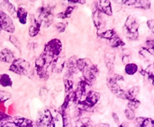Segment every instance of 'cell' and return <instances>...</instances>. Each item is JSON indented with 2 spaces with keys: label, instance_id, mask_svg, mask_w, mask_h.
I'll list each match as a JSON object with an SVG mask.
<instances>
[{
  "label": "cell",
  "instance_id": "19",
  "mask_svg": "<svg viewBox=\"0 0 154 127\" xmlns=\"http://www.w3.org/2000/svg\"><path fill=\"white\" fill-rule=\"evenodd\" d=\"M91 85L92 84H90L89 82H88L87 80H85L83 77L80 80L78 83V86H77V88L83 96H86L87 94H89L90 91H91Z\"/></svg>",
  "mask_w": 154,
  "mask_h": 127
},
{
  "label": "cell",
  "instance_id": "5",
  "mask_svg": "<svg viewBox=\"0 0 154 127\" xmlns=\"http://www.w3.org/2000/svg\"><path fill=\"white\" fill-rule=\"evenodd\" d=\"M63 49L62 42L58 39H53L48 42L44 48L43 52L53 58L60 56Z\"/></svg>",
  "mask_w": 154,
  "mask_h": 127
},
{
  "label": "cell",
  "instance_id": "43",
  "mask_svg": "<svg viewBox=\"0 0 154 127\" xmlns=\"http://www.w3.org/2000/svg\"><path fill=\"white\" fill-rule=\"evenodd\" d=\"M39 96L42 98V100L43 101L46 100V99L48 97V91L45 88H41L40 93H39Z\"/></svg>",
  "mask_w": 154,
  "mask_h": 127
},
{
  "label": "cell",
  "instance_id": "7",
  "mask_svg": "<svg viewBox=\"0 0 154 127\" xmlns=\"http://www.w3.org/2000/svg\"><path fill=\"white\" fill-rule=\"evenodd\" d=\"M38 13L39 15H38V20L40 22L41 25H43L45 28L50 26L54 19V16L52 12V9L42 6L38 9Z\"/></svg>",
  "mask_w": 154,
  "mask_h": 127
},
{
  "label": "cell",
  "instance_id": "29",
  "mask_svg": "<svg viewBox=\"0 0 154 127\" xmlns=\"http://www.w3.org/2000/svg\"><path fill=\"white\" fill-rule=\"evenodd\" d=\"M63 120V127H72V120L69 113L66 111L60 113Z\"/></svg>",
  "mask_w": 154,
  "mask_h": 127
},
{
  "label": "cell",
  "instance_id": "44",
  "mask_svg": "<svg viewBox=\"0 0 154 127\" xmlns=\"http://www.w3.org/2000/svg\"><path fill=\"white\" fill-rule=\"evenodd\" d=\"M147 26L149 28V29L150 30V31L152 33L154 32V20L153 19H149L146 22Z\"/></svg>",
  "mask_w": 154,
  "mask_h": 127
},
{
  "label": "cell",
  "instance_id": "40",
  "mask_svg": "<svg viewBox=\"0 0 154 127\" xmlns=\"http://www.w3.org/2000/svg\"><path fill=\"white\" fill-rule=\"evenodd\" d=\"M12 117L11 116L8 115L7 113H5V112L0 110V122H4V121H8V120H11Z\"/></svg>",
  "mask_w": 154,
  "mask_h": 127
},
{
  "label": "cell",
  "instance_id": "34",
  "mask_svg": "<svg viewBox=\"0 0 154 127\" xmlns=\"http://www.w3.org/2000/svg\"><path fill=\"white\" fill-rule=\"evenodd\" d=\"M129 102H128L127 104V107L130 108L132 110H136L139 106H140L141 103H140V101L138 100L137 98H135V99H130L129 100Z\"/></svg>",
  "mask_w": 154,
  "mask_h": 127
},
{
  "label": "cell",
  "instance_id": "4",
  "mask_svg": "<svg viewBox=\"0 0 154 127\" xmlns=\"http://www.w3.org/2000/svg\"><path fill=\"white\" fill-rule=\"evenodd\" d=\"M100 99V94L96 91H90L86 96L83 100H80L77 103L78 112H82L87 110L90 108L93 107L96 103H98Z\"/></svg>",
  "mask_w": 154,
  "mask_h": 127
},
{
  "label": "cell",
  "instance_id": "30",
  "mask_svg": "<svg viewBox=\"0 0 154 127\" xmlns=\"http://www.w3.org/2000/svg\"><path fill=\"white\" fill-rule=\"evenodd\" d=\"M140 87L139 86H134V87H131L130 90H128L126 91L127 93V97H128V100L130 99H135V98H137V97L138 96V94H140Z\"/></svg>",
  "mask_w": 154,
  "mask_h": 127
},
{
  "label": "cell",
  "instance_id": "17",
  "mask_svg": "<svg viewBox=\"0 0 154 127\" xmlns=\"http://www.w3.org/2000/svg\"><path fill=\"white\" fill-rule=\"evenodd\" d=\"M136 127H154L153 120L146 117H137L134 121Z\"/></svg>",
  "mask_w": 154,
  "mask_h": 127
},
{
  "label": "cell",
  "instance_id": "49",
  "mask_svg": "<svg viewBox=\"0 0 154 127\" xmlns=\"http://www.w3.org/2000/svg\"><path fill=\"white\" fill-rule=\"evenodd\" d=\"M1 31H2V28H1V27H0V33H1Z\"/></svg>",
  "mask_w": 154,
  "mask_h": 127
},
{
  "label": "cell",
  "instance_id": "12",
  "mask_svg": "<svg viewBox=\"0 0 154 127\" xmlns=\"http://www.w3.org/2000/svg\"><path fill=\"white\" fill-rule=\"evenodd\" d=\"M96 9L106 16H111L112 15V5L109 0H98L96 2Z\"/></svg>",
  "mask_w": 154,
  "mask_h": 127
},
{
  "label": "cell",
  "instance_id": "27",
  "mask_svg": "<svg viewBox=\"0 0 154 127\" xmlns=\"http://www.w3.org/2000/svg\"><path fill=\"white\" fill-rule=\"evenodd\" d=\"M109 42H110V46L112 48L123 47V46L125 45V42L116 35L113 38H112V39L109 40Z\"/></svg>",
  "mask_w": 154,
  "mask_h": 127
},
{
  "label": "cell",
  "instance_id": "8",
  "mask_svg": "<svg viewBox=\"0 0 154 127\" xmlns=\"http://www.w3.org/2000/svg\"><path fill=\"white\" fill-rule=\"evenodd\" d=\"M0 27L2 30L9 33H14L15 25L12 19L6 13L0 9Z\"/></svg>",
  "mask_w": 154,
  "mask_h": 127
},
{
  "label": "cell",
  "instance_id": "45",
  "mask_svg": "<svg viewBox=\"0 0 154 127\" xmlns=\"http://www.w3.org/2000/svg\"><path fill=\"white\" fill-rule=\"evenodd\" d=\"M66 1H68L69 2H70V3H73V4L79 3L81 4V5H84V4L86 3V0H66Z\"/></svg>",
  "mask_w": 154,
  "mask_h": 127
},
{
  "label": "cell",
  "instance_id": "47",
  "mask_svg": "<svg viewBox=\"0 0 154 127\" xmlns=\"http://www.w3.org/2000/svg\"><path fill=\"white\" fill-rule=\"evenodd\" d=\"M95 127H110V125L109 123H99L96 124Z\"/></svg>",
  "mask_w": 154,
  "mask_h": 127
},
{
  "label": "cell",
  "instance_id": "37",
  "mask_svg": "<svg viewBox=\"0 0 154 127\" xmlns=\"http://www.w3.org/2000/svg\"><path fill=\"white\" fill-rule=\"evenodd\" d=\"M9 41H10L11 43H12L16 48L19 49V51H21V43H20L19 39H18L16 36H14V35H10V36H9Z\"/></svg>",
  "mask_w": 154,
  "mask_h": 127
},
{
  "label": "cell",
  "instance_id": "28",
  "mask_svg": "<svg viewBox=\"0 0 154 127\" xmlns=\"http://www.w3.org/2000/svg\"><path fill=\"white\" fill-rule=\"evenodd\" d=\"M75 10V8L73 6H69L66 9L65 11L60 12L56 16V17L58 19H68L71 16L72 13L73 12V11Z\"/></svg>",
  "mask_w": 154,
  "mask_h": 127
},
{
  "label": "cell",
  "instance_id": "15",
  "mask_svg": "<svg viewBox=\"0 0 154 127\" xmlns=\"http://www.w3.org/2000/svg\"><path fill=\"white\" fill-rule=\"evenodd\" d=\"M104 61L106 68L109 71H112L114 69V62H115V54L110 49H107L105 52Z\"/></svg>",
  "mask_w": 154,
  "mask_h": 127
},
{
  "label": "cell",
  "instance_id": "6",
  "mask_svg": "<svg viewBox=\"0 0 154 127\" xmlns=\"http://www.w3.org/2000/svg\"><path fill=\"white\" fill-rule=\"evenodd\" d=\"M107 86H108L109 91L112 94H115L117 97L127 100V93L120 88L119 85L118 84V81L114 77V75H111L110 77L107 78Z\"/></svg>",
  "mask_w": 154,
  "mask_h": 127
},
{
  "label": "cell",
  "instance_id": "32",
  "mask_svg": "<svg viewBox=\"0 0 154 127\" xmlns=\"http://www.w3.org/2000/svg\"><path fill=\"white\" fill-rule=\"evenodd\" d=\"M116 35V31L114 29H109L106 31L99 34V37L101 39H107V40H110L112 38H113Z\"/></svg>",
  "mask_w": 154,
  "mask_h": 127
},
{
  "label": "cell",
  "instance_id": "2",
  "mask_svg": "<svg viewBox=\"0 0 154 127\" xmlns=\"http://www.w3.org/2000/svg\"><path fill=\"white\" fill-rule=\"evenodd\" d=\"M123 30L128 40H137L139 37V22L137 19L133 16H128Z\"/></svg>",
  "mask_w": 154,
  "mask_h": 127
},
{
  "label": "cell",
  "instance_id": "10",
  "mask_svg": "<svg viewBox=\"0 0 154 127\" xmlns=\"http://www.w3.org/2000/svg\"><path fill=\"white\" fill-rule=\"evenodd\" d=\"M12 122L18 127H43L38 121H32L24 117H14L12 118Z\"/></svg>",
  "mask_w": 154,
  "mask_h": 127
},
{
  "label": "cell",
  "instance_id": "33",
  "mask_svg": "<svg viewBox=\"0 0 154 127\" xmlns=\"http://www.w3.org/2000/svg\"><path fill=\"white\" fill-rule=\"evenodd\" d=\"M64 87H65L66 94H68L72 91L73 89V82L72 79L64 78Z\"/></svg>",
  "mask_w": 154,
  "mask_h": 127
},
{
  "label": "cell",
  "instance_id": "9",
  "mask_svg": "<svg viewBox=\"0 0 154 127\" xmlns=\"http://www.w3.org/2000/svg\"><path fill=\"white\" fill-rule=\"evenodd\" d=\"M99 72H100V71H99L98 66L92 63L91 65L86 67L82 71V77L85 80H87L88 82H89L90 84H93V82L96 80Z\"/></svg>",
  "mask_w": 154,
  "mask_h": 127
},
{
  "label": "cell",
  "instance_id": "41",
  "mask_svg": "<svg viewBox=\"0 0 154 127\" xmlns=\"http://www.w3.org/2000/svg\"><path fill=\"white\" fill-rule=\"evenodd\" d=\"M116 3L121 4V5H133L134 3L135 0H113Z\"/></svg>",
  "mask_w": 154,
  "mask_h": 127
},
{
  "label": "cell",
  "instance_id": "31",
  "mask_svg": "<svg viewBox=\"0 0 154 127\" xmlns=\"http://www.w3.org/2000/svg\"><path fill=\"white\" fill-rule=\"evenodd\" d=\"M2 5H5V7L7 9L8 12L12 15L13 17H16V13H17V10L16 9L15 6L9 2V0H4Z\"/></svg>",
  "mask_w": 154,
  "mask_h": 127
},
{
  "label": "cell",
  "instance_id": "20",
  "mask_svg": "<svg viewBox=\"0 0 154 127\" xmlns=\"http://www.w3.org/2000/svg\"><path fill=\"white\" fill-rule=\"evenodd\" d=\"M27 13L26 9L23 7H19L17 9V13H16V17L19 19V22L23 25H26L27 22Z\"/></svg>",
  "mask_w": 154,
  "mask_h": 127
},
{
  "label": "cell",
  "instance_id": "14",
  "mask_svg": "<svg viewBox=\"0 0 154 127\" xmlns=\"http://www.w3.org/2000/svg\"><path fill=\"white\" fill-rule=\"evenodd\" d=\"M52 71L56 74H60L63 71V68L66 65V60L65 58L58 56L53 59L52 62Z\"/></svg>",
  "mask_w": 154,
  "mask_h": 127
},
{
  "label": "cell",
  "instance_id": "35",
  "mask_svg": "<svg viewBox=\"0 0 154 127\" xmlns=\"http://www.w3.org/2000/svg\"><path fill=\"white\" fill-rule=\"evenodd\" d=\"M130 56H131V53L130 51L128 49H125L123 51V54H122V61L125 65L128 63H130Z\"/></svg>",
  "mask_w": 154,
  "mask_h": 127
},
{
  "label": "cell",
  "instance_id": "39",
  "mask_svg": "<svg viewBox=\"0 0 154 127\" xmlns=\"http://www.w3.org/2000/svg\"><path fill=\"white\" fill-rule=\"evenodd\" d=\"M145 48H146L148 50H149L151 52L153 53L154 51V41L153 39H147L145 43Z\"/></svg>",
  "mask_w": 154,
  "mask_h": 127
},
{
  "label": "cell",
  "instance_id": "38",
  "mask_svg": "<svg viewBox=\"0 0 154 127\" xmlns=\"http://www.w3.org/2000/svg\"><path fill=\"white\" fill-rule=\"evenodd\" d=\"M125 115H126V117L129 120H133L136 117L134 110H132L129 107H126V109L125 110Z\"/></svg>",
  "mask_w": 154,
  "mask_h": 127
},
{
  "label": "cell",
  "instance_id": "11",
  "mask_svg": "<svg viewBox=\"0 0 154 127\" xmlns=\"http://www.w3.org/2000/svg\"><path fill=\"white\" fill-rule=\"evenodd\" d=\"M38 122L40 123L42 126L47 127H55V121L53 115L49 110H44L43 113L38 117Z\"/></svg>",
  "mask_w": 154,
  "mask_h": 127
},
{
  "label": "cell",
  "instance_id": "22",
  "mask_svg": "<svg viewBox=\"0 0 154 127\" xmlns=\"http://www.w3.org/2000/svg\"><path fill=\"white\" fill-rule=\"evenodd\" d=\"M0 85L3 87H12V80L7 74H0Z\"/></svg>",
  "mask_w": 154,
  "mask_h": 127
},
{
  "label": "cell",
  "instance_id": "36",
  "mask_svg": "<svg viewBox=\"0 0 154 127\" xmlns=\"http://www.w3.org/2000/svg\"><path fill=\"white\" fill-rule=\"evenodd\" d=\"M139 54L142 56L143 58H150L151 56L153 55V53L151 52L150 51L148 50V49L145 47H143L142 48L140 49V51H139Z\"/></svg>",
  "mask_w": 154,
  "mask_h": 127
},
{
  "label": "cell",
  "instance_id": "21",
  "mask_svg": "<svg viewBox=\"0 0 154 127\" xmlns=\"http://www.w3.org/2000/svg\"><path fill=\"white\" fill-rule=\"evenodd\" d=\"M92 62L90 59L86 58H77L76 60V68L79 71L82 72L85 68L89 65H91Z\"/></svg>",
  "mask_w": 154,
  "mask_h": 127
},
{
  "label": "cell",
  "instance_id": "25",
  "mask_svg": "<svg viewBox=\"0 0 154 127\" xmlns=\"http://www.w3.org/2000/svg\"><path fill=\"white\" fill-rule=\"evenodd\" d=\"M11 98H12V94L10 93L4 91H0V110L4 112L5 108L2 107V106H4V103L9 100Z\"/></svg>",
  "mask_w": 154,
  "mask_h": 127
},
{
  "label": "cell",
  "instance_id": "16",
  "mask_svg": "<svg viewBox=\"0 0 154 127\" xmlns=\"http://www.w3.org/2000/svg\"><path fill=\"white\" fill-rule=\"evenodd\" d=\"M16 59L15 56L10 49L5 48L0 51V61L8 64H12L13 61Z\"/></svg>",
  "mask_w": 154,
  "mask_h": 127
},
{
  "label": "cell",
  "instance_id": "3",
  "mask_svg": "<svg viewBox=\"0 0 154 127\" xmlns=\"http://www.w3.org/2000/svg\"><path fill=\"white\" fill-rule=\"evenodd\" d=\"M9 71L23 76L29 77L32 74V66L27 61L23 58H16L9 67Z\"/></svg>",
  "mask_w": 154,
  "mask_h": 127
},
{
  "label": "cell",
  "instance_id": "1",
  "mask_svg": "<svg viewBox=\"0 0 154 127\" xmlns=\"http://www.w3.org/2000/svg\"><path fill=\"white\" fill-rule=\"evenodd\" d=\"M53 59L54 58L45 54L44 52H42L39 55V57L36 58V60L35 61V68L39 78L44 80L49 78L48 68L49 67V65H52Z\"/></svg>",
  "mask_w": 154,
  "mask_h": 127
},
{
  "label": "cell",
  "instance_id": "18",
  "mask_svg": "<svg viewBox=\"0 0 154 127\" xmlns=\"http://www.w3.org/2000/svg\"><path fill=\"white\" fill-rule=\"evenodd\" d=\"M31 22V25L29 28V35L30 37H35L39 33L42 25H41L40 22L35 18H32Z\"/></svg>",
  "mask_w": 154,
  "mask_h": 127
},
{
  "label": "cell",
  "instance_id": "13",
  "mask_svg": "<svg viewBox=\"0 0 154 127\" xmlns=\"http://www.w3.org/2000/svg\"><path fill=\"white\" fill-rule=\"evenodd\" d=\"M93 22L95 27L97 30H101L106 26V21L104 19L103 13L100 12L98 9H96L93 13Z\"/></svg>",
  "mask_w": 154,
  "mask_h": 127
},
{
  "label": "cell",
  "instance_id": "23",
  "mask_svg": "<svg viewBox=\"0 0 154 127\" xmlns=\"http://www.w3.org/2000/svg\"><path fill=\"white\" fill-rule=\"evenodd\" d=\"M133 5L137 9H150L151 2L149 0H135Z\"/></svg>",
  "mask_w": 154,
  "mask_h": 127
},
{
  "label": "cell",
  "instance_id": "46",
  "mask_svg": "<svg viewBox=\"0 0 154 127\" xmlns=\"http://www.w3.org/2000/svg\"><path fill=\"white\" fill-rule=\"evenodd\" d=\"M112 117L114 120V123H115L116 125H119V119L117 114L116 113H112Z\"/></svg>",
  "mask_w": 154,
  "mask_h": 127
},
{
  "label": "cell",
  "instance_id": "26",
  "mask_svg": "<svg viewBox=\"0 0 154 127\" xmlns=\"http://www.w3.org/2000/svg\"><path fill=\"white\" fill-rule=\"evenodd\" d=\"M75 127H93L91 119L89 117L79 118L75 123Z\"/></svg>",
  "mask_w": 154,
  "mask_h": 127
},
{
  "label": "cell",
  "instance_id": "24",
  "mask_svg": "<svg viewBox=\"0 0 154 127\" xmlns=\"http://www.w3.org/2000/svg\"><path fill=\"white\" fill-rule=\"evenodd\" d=\"M139 71L138 65L135 63H128L125 65V73L127 75H134Z\"/></svg>",
  "mask_w": 154,
  "mask_h": 127
},
{
  "label": "cell",
  "instance_id": "42",
  "mask_svg": "<svg viewBox=\"0 0 154 127\" xmlns=\"http://www.w3.org/2000/svg\"><path fill=\"white\" fill-rule=\"evenodd\" d=\"M56 28L59 33H63L66 30V25L63 22H59L56 24Z\"/></svg>",
  "mask_w": 154,
  "mask_h": 127
},
{
  "label": "cell",
  "instance_id": "48",
  "mask_svg": "<svg viewBox=\"0 0 154 127\" xmlns=\"http://www.w3.org/2000/svg\"><path fill=\"white\" fill-rule=\"evenodd\" d=\"M119 127H129V123L127 122H123V123L119 125Z\"/></svg>",
  "mask_w": 154,
  "mask_h": 127
}]
</instances>
